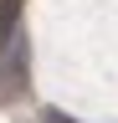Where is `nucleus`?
<instances>
[{"label": "nucleus", "mask_w": 118, "mask_h": 123, "mask_svg": "<svg viewBox=\"0 0 118 123\" xmlns=\"http://www.w3.org/2000/svg\"><path fill=\"white\" fill-rule=\"evenodd\" d=\"M16 26H21V0H0V56H10V51H26Z\"/></svg>", "instance_id": "nucleus-1"}]
</instances>
